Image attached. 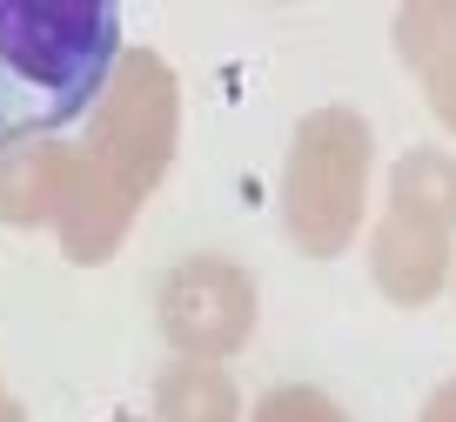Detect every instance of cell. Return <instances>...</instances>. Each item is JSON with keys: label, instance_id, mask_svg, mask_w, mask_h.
Returning <instances> with one entry per match:
<instances>
[{"label": "cell", "instance_id": "1", "mask_svg": "<svg viewBox=\"0 0 456 422\" xmlns=\"http://www.w3.org/2000/svg\"><path fill=\"white\" fill-rule=\"evenodd\" d=\"M121 54V0H0V148L81 121Z\"/></svg>", "mask_w": 456, "mask_h": 422}]
</instances>
